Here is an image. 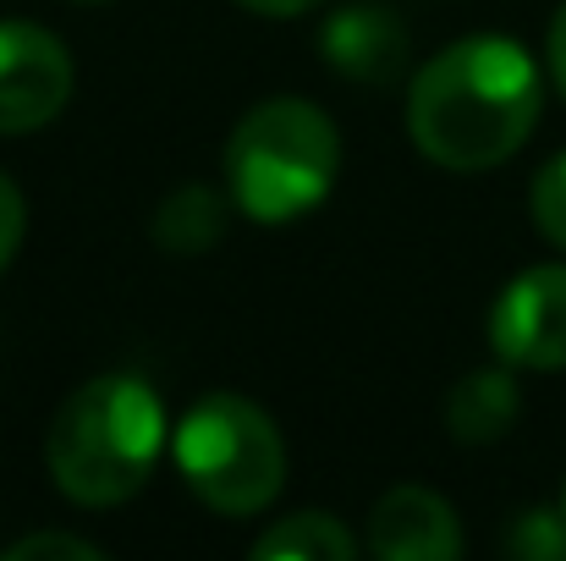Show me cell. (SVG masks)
<instances>
[{"instance_id":"obj_4","label":"cell","mask_w":566,"mask_h":561,"mask_svg":"<svg viewBox=\"0 0 566 561\" xmlns=\"http://www.w3.org/2000/svg\"><path fill=\"white\" fill-rule=\"evenodd\" d=\"M171 451H177V468L192 485V496L220 518L264 512L286 479V451H281L270 413H259L248 396H231V391L192 402L177 424Z\"/></svg>"},{"instance_id":"obj_5","label":"cell","mask_w":566,"mask_h":561,"mask_svg":"<svg viewBox=\"0 0 566 561\" xmlns=\"http://www.w3.org/2000/svg\"><path fill=\"white\" fill-rule=\"evenodd\" d=\"M72 100V55L39 22H0V133H39Z\"/></svg>"},{"instance_id":"obj_8","label":"cell","mask_w":566,"mask_h":561,"mask_svg":"<svg viewBox=\"0 0 566 561\" xmlns=\"http://www.w3.org/2000/svg\"><path fill=\"white\" fill-rule=\"evenodd\" d=\"M325 61L353 83H396L407 72V22L385 6H353L325 22Z\"/></svg>"},{"instance_id":"obj_16","label":"cell","mask_w":566,"mask_h":561,"mask_svg":"<svg viewBox=\"0 0 566 561\" xmlns=\"http://www.w3.org/2000/svg\"><path fill=\"white\" fill-rule=\"evenodd\" d=\"M551 77H556V89H562V100H566V6L556 11V22H551Z\"/></svg>"},{"instance_id":"obj_7","label":"cell","mask_w":566,"mask_h":561,"mask_svg":"<svg viewBox=\"0 0 566 561\" xmlns=\"http://www.w3.org/2000/svg\"><path fill=\"white\" fill-rule=\"evenodd\" d=\"M369 551L379 561H457L462 529L451 501L423 485H396L369 518Z\"/></svg>"},{"instance_id":"obj_2","label":"cell","mask_w":566,"mask_h":561,"mask_svg":"<svg viewBox=\"0 0 566 561\" xmlns=\"http://www.w3.org/2000/svg\"><path fill=\"white\" fill-rule=\"evenodd\" d=\"M160 446H166L160 396L138 374H99L55 407L44 429V468L66 501L122 507L149 485Z\"/></svg>"},{"instance_id":"obj_15","label":"cell","mask_w":566,"mask_h":561,"mask_svg":"<svg viewBox=\"0 0 566 561\" xmlns=\"http://www.w3.org/2000/svg\"><path fill=\"white\" fill-rule=\"evenodd\" d=\"M17 242H22V193L11 177H0V270L11 264Z\"/></svg>"},{"instance_id":"obj_10","label":"cell","mask_w":566,"mask_h":561,"mask_svg":"<svg viewBox=\"0 0 566 561\" xmlns=\"http://www.w3.org/2000/svg\"><path fill=\"white\" fill-rule=\"evenodd\" d=\"M226 209H237L231 193L220 198L214 187H198V183L182 187V193H171L155 209V242L166 253H177V259H198V253H209L226 237Z\"/></svg>"},{"instance_id":"obj_11","label":"cell","mask_w":566,"mask_h":561,"mask_svg":"<svg viewBox=\"0 0 566 561\" xmlns=\"http://www.w3.org/2000/svg\"><path fill=\"white\" fill-rule=\"evenodd\" d=\"M253 557L259 561H353L358 557V540L331 512H297V518H281L275 529H264L253 540Z\"/></svg>"},{"instance_id":"obj_14","label":"cell","mask_w":566,"mask_h":561,"mask_svg":"<svg viewBox=\"0 0 566 561\" xmlns=\"http://www.w3.org/2000/svg\"><path fill=\"white\" fill-rule=\"evenodd\" d=\"M11 561H39V557H61V561H99V546L72 540V534H28L17 546H6Z\"/></svg>"},{"instance_id":"obj_9","label":"cell","mask_w":566,"mask_h":561,"mask_svg":"<svg viewBox=\"0 0 566 561\" xmlns=\"http://www.w3.org/2000/svg\"><path fill=\"white\" fill-rule=\"evenodd\" d=\"M523 413V396H517V380L506 370H473L462 374L446 396V429L451 440L462 446H490L501 440Z\"/></svg>"},{"instance_id":"obj_6","label":"cell","mask_w":566,"mask_h":561,"mask_svg":"<svg viewBox=\"0 0 566 561\" xmlns=\"http://www.w3.org/2000/svg\"><path fill=\"white\" fill-rule=\"evenodd\" d=\"M490 342L512 370H566V264L523 270L495 298Z\"/></svg>"},{"instance_id":"obj_3","label":"cell","mask_w":566,"mask_h":561,"mask_svg":"<svg viewBox=\"0 0 566 561\" xmlns=\"http://www.w3.org/2000/svg\"><path fill=\"white\" fill-rule=\"evenodd\" d=\"M342 172V138L308 100H264L226 138V193L248 220L281 226L325 204Z\"/></svg>"},{"instance_id":"obj_17","label":"cell","mask_w":566,"mask_h":561,"mask_svg":"<svg viewBox=\"0 0 566 561\" xmlns=\"http://www.w3.org/2000/svg\"><path fill=\"white\" fill-rule=\"evenodd\" d=\"M248 11H264V17H303V11H314L319 0H242Z\"/></svg>"},{"instance_id":"obj_12","label":"cell","mask_w":566,"mask_h":561,"mask_svg":"<svg viewBox=\"0 0 566 561\" xmlns=\"http://www.w3.org/2000/svg\"><path fill=\"white\" fill-rule=\"evenodd\" d=\"M506 557L517 561H566V512H523L506 529Z\"/></svg>"},{"instance_id":"obj_13","label":"cell","mask_w":566,"mask_h":561,"mask_svg":"<svg viewBox=\"0 0 566 561\" xmlns=\"http://www.w3.org/2000/svg\"><path fill=\"white\" fill-rule=\"evenodd\" d=\"M528 204H534V226H539L556 248H566V149L534 177Z\"/></svg>"},{"instance_id":"obj_1","label":"cell","mask_w":566,"mask_h":561,"mask_svg":"<svg viewBox=\"0 0 566 561\" xmlns=\"http://www.w3.org/2000/svg\"><path fill=\"white\" fill-rule=\"evenodd\" d=\"M539 122V72L517 39L473 33L423 61L407 89L412 144L446 172L512 160Z\"/></svg>"},{"instance_id":"obj_18","label":"cell","mask_w":566,"mask_h":561,"mask_svg":"<svg viewBox=\"0 0 566 561\" xmlns=\"http://www.w3.org/2000/svg\"><path fill=\"white\" fill-rule=\"evenodd\" d=\"M562 512H566V496H562Z\"/></svg>"}]
</instances>
